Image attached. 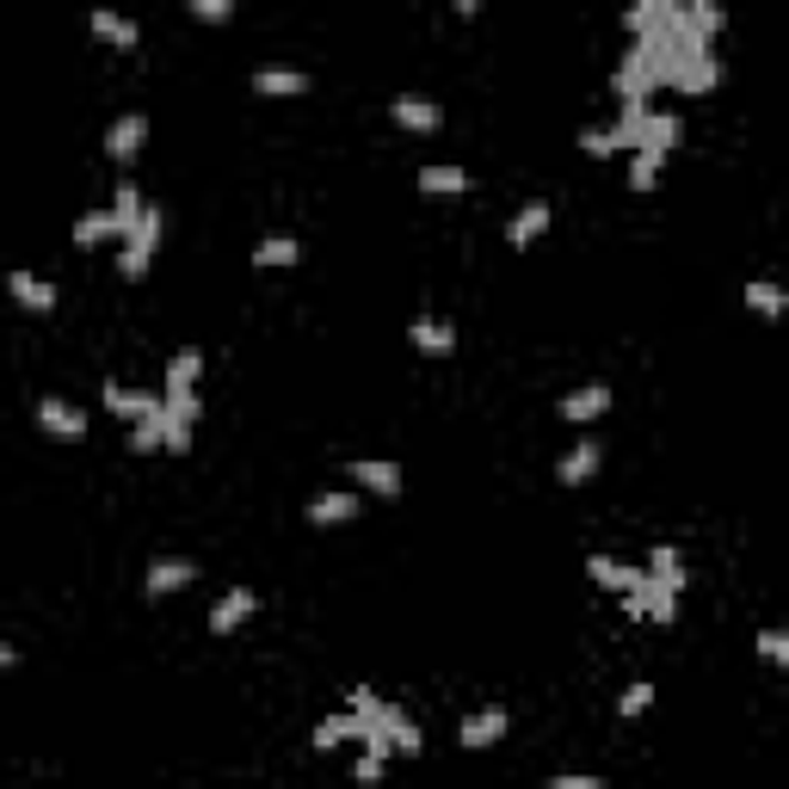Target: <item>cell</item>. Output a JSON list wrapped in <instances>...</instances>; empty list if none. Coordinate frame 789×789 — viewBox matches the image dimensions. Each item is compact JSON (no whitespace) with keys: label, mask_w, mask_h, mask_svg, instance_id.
<instances>
[{"label":"cell","mask_w":789,"mask_h":789,"mask_svg":"<svg viewBox=\"0 0 789 789\" xmlns=\"http://www.w3.org/2000/svg\"><path fill=\"white\" fill-rule=\"evenodd\" d=\"M99 402H106V414L130 419V426H142V419H161V395H149V388H130V383H106V388H99Z\"/></svg>","instance_id":"6"},{"label":"cell","mask_w":789,"mask_h":789,"mask_svg":"<svg viewBox=\"0 0 789 789\" xmlns=\"http://www.w3.org/2000/svg\"><path fill=\"white\" fill-rule=\"evenodd\" d=\"M376 722H383L388 746H395L402 758H419V753H426V734L414 727V715H407L402 703H383V710H376Z\"/></svg>","instance_id":"12"},{"label":"cell","mask_w":789,"mask_h":789,"mask_svg":"<svg viewBox=\"0 0 789 789\" xmlns=\"http://www.w3.org/2000/svg\"><path fill=\"white\" fill-rule=\"evenodd\" d=\"M191 19H204V25H229L234 0H191Z\"/></svg>","instance_id":"36"},{"label":"cell","mask_w":789,"mask_h":789,"mask_svg":"<svg viewBox=\"0 0 789 789\" xmlns=\"http://www.w3.org/2000/svg\"><path fill=\"white\" fill-rule=\"evenodd\" d=\"M253 611H260V592H248V587H229V592L217 599V611H210V635H234L241 623L253 617Z\"/></svg>","instance_id":"14"},{"label":"cell","mask_w":789,"mask_h":789,"mask_svg":"<svg viewBox=\"0 0 789 789\" xmlns=\"http://www.w3.org/2000/svg\"><path fill=\"white\" fill-rule=\"evenodd\" d=\"M358 506H364L358 494H315L309 506H303V518H309V525H352Z\"/></svg>","instance_id":"23"},{"label":"cell","mask_w":789,"mask_h":789,"mask_svg":"<svg viewBox=\"0 0 789 789\" xmlns=\"http://www.w3.org/2000/svg\"><path fill=\"white\" fill-rule=\"evenodd\" d=\"M556 414H561V419H573V426H592V419L611 414V388H604V383L573 388V395H561V402H556Z\"/></svg>","instance_id":"13"},{"label":"cell","mask_w":789,"mask_h":789,"mask_svg":"<svg viewBox=\"0 0 789 789\" xmlns=\"http://www.w3.org/2000/svg\"><path fill=\"white\" fill-rule=\"evenodd\" d=\"M506 727H512V715L500 710V703H487V710H475L463 727H457V741H463L469 753H487V746H500V741H506Z\"/></svg>","instance_id":"8"},{"label":"cell","mask_w":789,"mask_h":789,"mask_svg":"<svg viewBox=\"0 0 789 789\" xmlns=\"http://www.w3.org/2000/svg\"><path fill=\"white\" fill-rule=\"evenodd\" d=\"M419 191H426V198H463L469 173L463 167H419Z\"/></svg>","instance_id":"27"},{"label":"cell","mask_w":789,"mask_h":789,"mask_svg":"<svg viewBox=\"0 0 789 789\" xmlns=\"http://www.w3.org/2000/svg\"><path fill=\"white\" fill-rule=\"evenodd\" d=\"M741 303H746L753 315H765V321H777V315H783V291H777L771 278H753V284L741 291Z\"/></svg>","instance_id":"31"},{"label":"cell","mask_w":789,"mask_h":789,"mask_svg":"<svg viewBox=\"0 0 789 789\" xmlns=\"http://www.w3.org/2000/svg\"><path fill=\"white\" fill-rule=\"evenodd\" d=\"M87 25H94V37H99V44H111V50H136V44H142L136 19H130V13H111V7H99Z\"/></svg>","instance_id":"21"},{"label":"cell","mask_w":789,"mask_h":789,"mask_svg":"<svg viewBox=\"0 0 789 789\" xmlns=\"http://www.w3.org/2000/svg\"><path fill=\"white\" fill-rule=\"evenodd\" d=\"M388 111H395V124L402 130H414V136H426V130H438V99H426V94H402V99H388Z\"/></svg>","instance_id":"18"},{"label":"cell","mask_w":789,"mask_h":789,"mask_svg":"<svg viewBox=\"0 0 789 789\" xmlns=\"http://www.w3.org/2000/svg\"><path fill=\"white\" fill-rule=\"evenodd\" d=\"M0 666H19V648H13V642H0Z\"/></svg>","instance_id":"41"},{"label":"cell","mask_w":789,"mask_h":789,"mask_svg":"<svg viewBox=\"0 0 789 789\" xmlns=\"http://www.w3.org/2000/svg\"><path fill=\"white\" fill-rule=\"evenodd\" d=\"M549 217H556V210H549V204H525V210H518V217L506 222V248H537L543 234H549Z\"/></svg>","instance_id":"20"},{"label":"cell","mask_w":789,"mask_h":789,"mask_svg":"<svg viewBox=\"0 0 789 789\" xmlns=\"http://www.w3.org/2000/svg\"><path fill=\"white\" fill-rule=\"evenodd\" d=\"M346 475H352L358 487H364V494H376V500H395V494H402V469L383 463V457H358V463L346 469Z\"/></svg>","instance_id":"15"},{"label":"cell","mask_w":789,"mask_h":789,"mask_svg":"<svg viewBox=\"0 0 789 789\" xmlns=\"http://www.w3.org/2000/svg\"><path fill=\"white\" fill-rule=\"evenodd\" d=\"M580 149H587L592 161H604V155H617V149H629V142H623L617 130H580Z\"/></svg>","instance_id":"34"},{"label":"cell","mask_w":789,"mask_h":789,"mask_svg":"<svg viewBox=\"0 0 789 789\" xmlns=\"http://www.w3.org/2000/svg\"><path fill=\"white\" fill-rule=\"evenodd\" d=\"M587 573H592V587H604V592H629L635 580H642V568H629V561H617V556H592Z\"/></svg>","instance_id":"25"},{"label":"cell","mask_w":789,"mask_h":789,"mask_svg":"<svg viewBox=\"0 0 789 789\" xmlns=\"http://www.w3.org/2000/svg\"><path fill=\"white\" fill-rule=\"evenodd\" d=\"M376 777H383V758H364V753H358V783H376Z\"/></svg>","instance_id":"40"},{"label":"cell","mask_w":789,"mask_h":789,"mask_svg":"<svg viewBox=\"0 0 789 789\" xmlns=\"http://www.w3.org/2000/svg\"><path fill=\"white\" fill-rule=\"evenodd\" d=\"M198 376H204V352L186 346V352L167 358V388H161V395H198Z\"/></svg>","instance_id":"22"},{"label":"cell","mask_w":789,"mask_h":789,"mask_svg":"<svg viewBox=\"0 0 789 789\" xmlns=\"http://www.w3.org/2000/svg\"><path fill=\"white\" fill-rule=\"evenodd\" d=\"M543 789H604V777H587V771H561V777H549Z\"/></svg>","instance_id":"39"},{"label":"cell","mask_w":789,"mask_h":789,"mask_svg":"<svg viewBox=\"0 0 789 789\" xmlns=\"http://www.w3.org/2000/svg\"><path fill=\"white\" fill-rule=\"evenodd\" d=\"M191 580H198V561H186V556H167V561H155V568L142 573V592H149V599H167V592L191 587Z\"/></svg>","instance_id":"16"},{"label":"cell","mask_w":789,"mask_h":789,"mask_svg":"<svg viewBox=\"0 0 789 789\" xmlns=\"http://www.w3.org/2000/svg\"><path fill=\"white\" fill-rule=\"evenodd\" d=\"M407 340H414V352H426V358H450L457 352V327L438 321V315H414V321H407Z\"/></svg>","instance_id":"10"},{"label":"cell","mask_w":789,"mask_h":789,"mask_svg":"<svg viewBox=\"0 0 789 789\" xmlns=\"http://www.w3.org/2000/svg\"><path fill=\"white\" fill-rule=\"evenodd\" d=\"M248 260L260 265V272H284V265H303V241H291V234H272V241H260Z\"/></svg>","instance_id":"24"},{"label":"cell","mask_w":789,"mask_h":789,"mask_svg":"<svg viewBox=\"0 0 789 789\" xmlns=\"http://www.w3.org/2000/svg\"><path fill=\"white\" fill-rule=\"evenodd\" d=\"M715 80H722V63H715L710 44H679V56H672V75H666V87H679V94H710Z\"/></svg>","instance_id":"2"},{"label":"cell","mask_w":789,"mask_h":789,"mask_svg":"<svg viewBox=\"0 0 789 789\" xmlns=\"http://www.w3.org/2000/svg\"><path fill=\"white\" fill-rule=\"evenodd\" d=\"M37 426L50 438H87V407H75L68 395H44L37 402Z\"/></svg>","instance_id":"7"},{"label":"cell","mask_w":789,"mask_h":789,"mask_svg":"<svg viewBox=\"0 0 789 789\" xmlns=\"http://www.w3.org/2000/svg\"><path fill=\"white\" fill-rule=\"evenodd\" d=\"M654 87H660V75H654L648 50L629 44V50H623V63H617V99H623V106H648Z\"/></svg>","instance_id":"4"},{"label":"cell","mask_w":789,"mask_h":789,"mask_svg":"<svg viewBox=\"0 0 789 789\" xmlns=\"http://www.w3.org/2000/svg\"><path fill=\"white\" fill-rule=\"evenodd\" d=\"M642 710H654V684H648V679H635L629 691L617 697V715H623V722H629V715H642Z\"/></svg>","instance_id":"35"},{"label":"cell","mask_w":789,"mask_h":789,"mask_svg":"<svg viewBox=\"0 0 789 789\" xmlns=\"http://www.w3.org/2000/svg\"><path fill=\"white\" fill-rule=\"evenodd\" d=\"M253 94L296 99V94H309V75H303V68H260V75H253Z\"/></svg>","instance_id":"26"},{"label":"cell","mask_w":789,"mask_h":789,"mask_svg":"<svg viewBox=\"0 0 789 789\" xmlns=\"http://www.w3.org/2000/svg\"><path fill=\"white\" fill-rule=\"evenodd\" d=\"M198 432V395H161V450L186 457Z\"/></svg>","instance_id":"3"},{"label":"cell","mask_w":789,"mask_h":789,"mask_svg":"<svg viewBox=\"0 0 789 789\" xmlns=\"http://www.w3.org/2000/svg\"><path fill=\"white\" fill-rule=\"evenodd\" d=\"M666 13H672V0H642V7H623V32L629 37H648L666 25Z\"/></svg>","instance_id":"28"},{"label":"cell","mask_w":789,"mask_h":789,"mask_svg":"<svg viewBox=\"0 0 789 789\" xmlns=\"http://www.w3.org/2000/svg\"><path fill=\"white\" fill-rule=\"evenodd\" d=\"M346 741H358V722H352V715H327V722L321 727H315V753H333V746H346Z\"/></svg>","instance_id":"32"},{"label":"cell","mask_w":789,"mask_h":789,"mask_svg":"<svg viewBox=\"0 0 789 789\" xmlns=\"http://www.w3.org/2000/svg\"><path fill=\"white\" fill-rule=\"evenodd\" d=\"M599 463H604L599 438H580V445H568V450H561L556 481H561V487H580V481H592V475H599Z\"/></svg>","instance_id":"11"},{"label":"cell","mask_w":789,"mask_h":789,"mask_svg":"<svg viewBox=\"0 0 789 789\" xmlns=\"http://www.w3.org/2000/svg\"><path fill=\"white\" fill-rule=\"evenodd\" d=\"M130 450H161V419H142V426H130Z\"/></svg>","instance_id":"38"},{"label":"cell","mask_w":789,"mask_h":789,"mask_svg":"<svg viewBox=\"0 0 789 789\" xmlns=\"http://www.w3.org/2000/svg\"><path fill=\"white\" fill-rule=\"evenodd\" d=\"M142 142H149V118H142V111H124V118L106 130V155L118 161V167H130V161L142 155Z\"/></svg>","instance_id":"9"},{"label":"cell","mask_w":789,"mask_h":789,"mask_svg":"<svg viewBox=\"0 0 789 789\" xmlns=\"http://www.w3.org/2000/svg\"><path fill=\"white\" fill-rule=\"evenodd\" d=\"M660 167H666V155H654V149H635V161H629V191H654V186H660Z\"/></svg>","instance_id":"33"},{"label":"cell","mask_w":789,"mask_h":789,"mask_svg":"<svg viewBox=\"0 0 789 789\" xmlns=\"http://www.w3.org/2000/svg\"><path fill=\"white\" fill-rule=\"evenodd\" d=\"M118 217H111V210H87V217L75 222V248H99V241H118Z\"/></svg>","instance_id":"29"},{"label":"cell","mask_w":789,"mask_h":789,"mask_svg":"<svg viewBox=\"0 0 789 789\" xmlns=\"http://www.w3.org/2000/svg\"><path fill=\"white\" fill-rule=\"evenodd\" d=\"M648 580H654V587H666V592H684V561H679V549H666V543H660V549L648 556Z\"/></svg>","instance_id":"30"},{"label":"cell","mask_w":789,"mask_h":789,"mask_svg":"<svg viewBox=\"0 0 789 789\" xmlns=\"http://www.w3.org/2000/svg\"><path fill=\"white\" fill-rule=\"evenodd\" d=\"M672 142H679V118H672V111H654V106H648V118L635 124V142H629V149H654V155H672Z\"/></svg>","instance_id":"19"},{"label":"cell","mask_w":789,"mask_h":789,"mask_svg":"<svg viewBox=\"0 0 789 789\" xmlns=\"http://www.w3.org/2000/svg\"><path fill=\"white\" fill-rule=\"evenodd\" d=\"M623 611H629L635 623H642V617H648V623H672V617H679V592L654 587L648 573H642V580H635V587L623 592Z\"/></svg>","instance_id":"5"},{"label":"cell","mask_w":789,"mask_h":789,"mask_svg":"<svg viewBox=\"0 0 789 789\" xmlns=\"http://www.w3.org/2000/svg\"><path fill=\"white\" fill-rule=\"evenodd\" d=\"M7 291H13L19 309H32V315H50V309H56V284L37 278V272H7Z\"/></svg>","instance_id":"17"},{"label":"cell","mask_w":789,"mask_h":789,"mask_svg":"<svg viewBox=\"0 0 789 789\" xmlns=\"http://www.w3.org/2000/svg\"><path fill=\"white\" fill-rule=\"evenodd\" d=\"M758 654H765L771 666H783L789 660V635L783 629H758Z\"/></svg>","instance_id":"37"},{"label":"cell","mask_w":789,"mask_h":789,"mask_svg":"<svg viewBox=\"0 0 789 789\" xmlns=\"http://www.w3.org/2000/svg\"><path fill=\"white\" fill-rule=\"evenodd\" d=\"M161 210L155 204H142V217H136V229L124 234V253H118V272H124L130 284L136 278H149V265H155V253H161Z\"/></svg>","instance_id":"1"}]
</instances>
